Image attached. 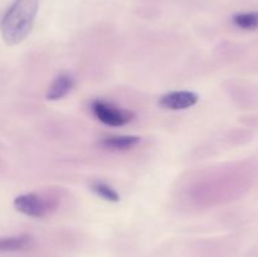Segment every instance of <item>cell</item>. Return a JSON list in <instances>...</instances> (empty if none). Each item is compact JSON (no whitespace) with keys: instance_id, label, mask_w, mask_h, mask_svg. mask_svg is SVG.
I'll list each match as a JSON object with an SVG mask.
<instances>
[{"instance_id":"6da1fadb","label":"cell","mask_w":258,"mask_h":257,"mask_svg":"<svg viewBox=\"0 0 258 257\" xmlns=\"http://www.w3.org/2000/svg\"><path fill=\"white\" fill-rule=\"evenodd\" d=\"M39 0H14L0 22V32L8 45L19 44L32 32Z\"/></svg>"},{"instance_id":"7a4b0ae2","label":"cell","mask_w":258,"mask_h":257,"mask_svg":"<svg viewBox=\"0 0 258 257\" xmlns=\"http://www.w3.org/2000/svg\"><path fill=\"white\" fill-rule=\"evenodd\" d=\"M91 111L98 121L108 126H123L134 118V112L115 106L103 100H95L91 103Z\"/></svg>"},{"instance_id":"3957f363","label":"cell","mask_w":258,"mask_h":257,"mask_svg":"<svg viewBox=\"0 0 258 257\" xmlns=\"http://www.w3.org/2000/svg\"><path fill=\"white\" fill-rule=\"evenodd\" d=\"M14 208L32 218H43L54 211L55 204L40 194L28 193L22 194L14 199Z\"/></svg>"},{"instance_id":"277c9868","label":"cell","mask_w":258,"mask_h":257,"mask_svg":"<svg viewBox=\"0 0 258 257\" xmlns=\"http://www.w3.org/2000/svg\"><path fill=\"white\" fill-rule=\"evenodd\" d=\"M199 100V96L191 91H173L161 96L159 105L163 108L171 111L186 110L196 105Z\"/></svg>"},{"instance_id":"5b68a950","label":"cell","mask_w":258,"mask_h":257,"mask_svg":"<svg viewBox=\"0 0 258 257\" xmlns=\"http://www.w3.org/2000/svg\"><path fill=\"white\" fill-rule=\"evenodd\" d=\"M73 87H75V78L72 76L68 73L58 75L50 83L49 88L45 93V98L49 101L62 100L73 90Z\"/></svg>"},{"instance_id":"8992f818","label":"cell","mask_w":258,"mask_h":257,"mask_svg":"<svg viewBox=\"0 0 258 257\" xmlns=\"http://www.w3.org/2000/svg\"><path fill=\"white\" fill-rule=\"evenodd\" d=\"M141 139L139 136L134 135H117V136H108V138L101 139L98 145L103 149L112 151H125L135 148Z\"/></svg>"},{"instance_id":"52a82bcc","label":"cell","mask_w":258,"mask_h":257,"mask_svg":"<svg viewBox=\"0 0 258 257\" xmlns=\"http://www.w3.org/2000/svg\"><path fill=\"white\" fill-rule=\"evenodd\" d=\"M33 238L28 234H19L12 237H0V252H15L29 248Z\"/></svg>"},{"instance_id":"ba28073f","label":"cell","mask_w":258,"mask_h":257,"mask_svg":"<svg viewBox=\"0 0 258 257\" xmlns=\"http://www.w3.org/2000/svg\"><path fill=\"white\" fill-rule=\"evenodd\" d=\"M233 25L243 30H256L258 25V15L256 12L237 13L232 17Z\"/></svg>"},{"instance_id":"9c48e42d","label":"cell","mask_w":258,"mask_h":257,"mask_svg":"<svg viewBox=\"0 0 258 257\" xmlns=\"http://www.w3.org/2000/svg\"><path fill=\"white\" fill-rule=\"evenodd\" d=\"M91 189H92L93 193H96L97 196H100L101 198H103L107 202L116 203V202L120 201V194H118L112 186L103 183V181H95V183H92V185H91Z\"/></svg>"}]
</instances>
